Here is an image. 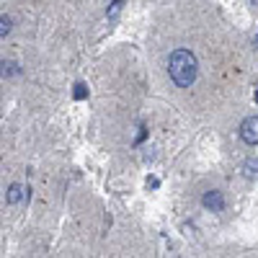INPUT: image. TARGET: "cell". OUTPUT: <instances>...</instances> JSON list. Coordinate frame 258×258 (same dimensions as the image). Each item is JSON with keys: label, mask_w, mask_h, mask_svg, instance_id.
Listing matches in <instances>:
<instances>
[{"label": "cell", "mask_w": 258, "mask_h": 258, "mask_svg": "<svg viewBox=\"0 0 258 258\" xmlns=\"http://www.w3.org/2000/svg\"><path fill=\"white\" fill-rule=\"evenodd\" d=\"M85 96H88V91H85V85H83V83H78V85H75V98H78V101H83Z\"/></svg>", "instance_id": "ba28073f"}, {"label": "cell", "mask_w": 258, "mask_h": 258, "mask_svg": "<svg viewBox=\"0 0 258 258\" xmlns=\"http://www.w3.org/2000/svg\"><path fill=\"white\" fill-rule=\"evenodd\" d=\"M168 73L173 78V83L178 88H188V85L197 80V73H199V64H197V57L188 49H176L168 59Z\"/></svg>", "instance_id": "6da1fadb"}, {"label": "cell", "mask_w": 258, "mask_h": 258, "mask_svg": "<svg viewBox=\"0 0 258 258\" xmlns=\"http://www.w3.org/2000/svg\"><path fill=\"white\" fill-rule=\"evenodd\" d=\"M13 73H18L16 62H3V75H13Z\"/></svg>", "instance_id": "9c48e42d"}, {"label": "cell", "mask_w": 258, "mask_h": 258, "mask_svg": "<svg viewBox=\"0 0 258 258\" xmlns=\"http://www.w3.org/2000/svg\"><path fill=\"white\" fill-rule=\"evenodd\" d=\"M202 204L212 212H222L225 207V197H222V191H207L204 197H202Z\"/></svg>", "instance_id": "3957f363"}, {"label": "cell", "mask_w": 258, "mask_h": 258, "mask_svg": "<svg viewBox=\"0 0 258 258\" xmlns=\"http://www.w3.org/2000/svg\"><path fill=\"white\" fill-rule=\"evenodd\" d=\"M121 6H124V3H121V0H116V3H111V8H109V11H106V13H109V18H114V16H119V11H121Z\"/></svg>", "instance_id": "52a82bcc"}, {"label": "cell", "mask_w": 258, "mask_h": 258, "mask_svg": "<svg viewBox=\"0 0 258 258\" xmlns=\"http://www.w3.org/2000/svg\"><path fill=\"white\" fill-rule=\"evenodd\" d=\"M240 137L248 145H258V116H248L240 124Z\"/></svg>", "instance_id": "7a4b0ae2"}, {"label": "cell", "mask_w": 258, "mask_h": 258, "mask_svg": "<svg viewBox=\"0 0 258 258\" xmlns=\"http://www.w3.org/2000/svg\"><path fill=\"white\" fill-rule=\"evenodd\" d=\"M24 197L29 199V188H24L21 183H11V186H8V197H6V199H8V204H18Z\"/></svg>", "instance_id": "277c9868"}, {"label": "cell", "mask_w": 258, "mask_h": 258, "mask_svg": "<svg viewBox=\"0 0 258 258\" xmlns=\"http://www.w3.org/2000/svg\"><path fill=\"white\" fill-rule=\"evenodd\" d=\"M255 47H258V34H255Z\"/></svg>", "instance_id": "30bf717a"}, {"label": "cell", "mask_w": 258, "mask_h": 258, "mask_svg": "<svg viewBox=\"0 0 258 258\" xmlns=\"http://www.w3.org/2000/svg\"><path fill=\"white\" fill-rule=\"evenodd\" d=\"M8 31H11V18L3 16V18H0V36H6Z\"/></svg>", "instance_id": "8992f818"}, {"label": "cell", "mask_w": 258, "mask_h": 258, "mask_svg": "<svg viewBox=\"0 0 258 258\" xmlns=\"http://www.w3.org/2000/svg\"><path fill=\"white\" fill-rule=\"evenodd\" d=\"M243 168H245V176H258V160H248Z\"/></svg>", "instance_id": "5b68a950"}]
</instances>
